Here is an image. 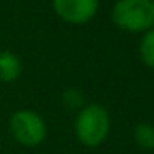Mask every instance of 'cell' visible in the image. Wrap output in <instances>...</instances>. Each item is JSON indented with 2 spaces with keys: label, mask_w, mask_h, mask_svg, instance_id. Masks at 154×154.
I'll return each mask as SVG.
<instances>
[{
  "label": "cell",
  "mask_w": 154,
  "mask_h": 154,
  "mask_svg": "<svg viewBox=\"0 0 154 154\" xmlns=\"http://www.w3.org/2000/svg\"><path fill=\"white\" fill-rule=\"evenodd\" d=\"M75 137L85 147H98L108 139L111 118L103 104L88 103L76 111L73 123Z\"/></svg>",
  "instance_id": "6da1fadb"
},
{
  "label": "cell",
  "mask_w": 154,
  "mask_h": 154,
  "mask_svg": "<svg viewBox=\"0 0 154 154\" xmlns=\"http://www.w3.org/2000/svg\"><path fill=\"white\" fill-rule=\"evenodd\" d=\"M111 17L121 30L146 32L154 27V4L152 0H118Z\"/></svg>",
  "instance_id": "7a4b0ae2"
},
{
  "label": "cell",
  "mask_w": 154,
  "mask_h": 154,
  "mask_svg": "<svg viewBox=\"0 0 154 154\" xmlns=\"http://www.w3.org/2000/svg\"><path fill=\"white\" fill-rule=\"evenodd\" d=\"M10 136L20 146L37 147L47 139V123L33 109H17L8 119Z\"/></svg>",
  "instance_id": "3957f363"
},
{
  "label": "cell",
  "mask_w": 154,
  "mask_h": 154,
  "mask_svg": "<svg viewBox=\"0 0 154 154\" xmlns=\"http://www.w3.org/2000/svg\"><path fill=\"white\" fill-rule=\"evenodd\" d=\"M98 0H53V8L65 22L85 23L98 10Z\"/></svg>",
  "instance_id": "277c9868"
},
{
  "label": "cell",
  "mask_w": 154,
  "mask_h": 154,
  "mask_svg": "<svg viewBox=\"0 0 154 154\" xmlns=\"http://www.w3.org/2000/svg\"><path fill=\"white\" fill-rule=\"evenodd\" d=\"M22 75V61L17 53L0 50V83H14Z\"/></svg>",
  "instance_id": "5b68a950"
},
{
  "label": "cell",
  "mask_w": 154,
  "mask_h": 154,
  "mask_svg": "<svg viewBox=\"0 0 154 154\" xmlns=\"http://www.w3.org/2000/svg\"><path fill=\"white\" fill-rule=\"evenodd\" d=\"M134 143L144 151H154V126L151 123H137L133 131Z\"/></svg>",
  "instance_id": "8992f818"
},
{
  "label": "cell",
  "mask_w": 154,
  "mask_h": 154,
  "mask_svg": "<svg viewBox=\"0 0 154 154\" xmlns=\"http://www.w3.org/2000/svg\"><path fill=\"white\" fill-rule=\"evenodd\" d=\"M139 58L147 68L154 70V27L146 30L139 42Z\"/></svg>",
  "instance_id": "52a82bcc"
},
{
  "label": "cell",
  "mask_w": 154,
  "mask_h": 154,
  "mask_svg": "<svg viewBox=\"0 0 154 154\" xmlns=\"http://www.w3.org/2000/svg\"><path fill=\"white\" fill-rule=\"evenodd\" d=\"M61 103L66 109H73V111H78L85 106V94L83 91H80L78 88H66L63 90L61 93Z\"/></svg>",
  "instance_id": "ba28073f"
},
{
  "label": "cell",
  "mask_w": 154,
  "mask_h": 154,
  "mask_svg": "<svg viewBox=\"0 0 154 154\" xmlns=\"http://www.w3.org/2000/svg\"><path fill=\"white\" fill-rule=\"evenodd\" d=\"M152 4H154V0H152Z\"/></svg>",
  "instance_id": "9c48e42d"
}]
</instances>
